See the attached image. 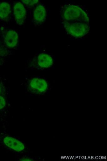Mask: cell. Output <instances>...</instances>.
Returning a JSON list of instances; mask_svg holds the SVG:
<instances>
[{"instance_id":"1","label":"cell","mask_w":107,"mask_h":161,"mask_svg":"<svg viewBox=\"0 0 107 161\" xmlns=\"http://www.w3.org/2000/svg\"><path fill=\"white\" fill-rule=\"evenodd\" d=\"M59 14L61 22H79L90 24L88 13L78 4H64L60 8Z\"/></svg>"},{"instance_id":"2","label":"cell","mask_w":107,"mask_h":161,"mask_svg":"<svg viewBox=\"0 0 107 161\" xmlns=\"http://www.w3.org/2000/svg\"><path fill=\"white\" fill-rule=\"evenodd\" d=\"M63 29L69 36L76 38H81L90 32V24L79 22H62Z\"/></svg>"},{"instance_id":"3","label":"cell","mask_w":107,"mask_h":161,"mask_svg":"<svg viewBox=\"0 0 107 161\" xmlns=\"http://www.w3.org/2000/svg\"><path fill=\"white\" fill-rule=\"evenodd\" d=\"M0 39L8 49H14L18 47L19 38L18 31L8 27L0 26Z\"/></svg>"},{"instance_id":"4","label":"cell","mask_w":107,"mask_h":161,"mask_svg":"<svg viewBox=\"0 0 107 161\" xmlns=\"http://www.w3.org/2000/svg\"><path fill=\"white\" fill-rule=\"evenodd\" d=\"M54 59L50 55L46 53H41L31 59L27 68L38 70H43L51 68L54 64Z\"/></svg>"},{"instance_id":"5","label":"cell","mask_w":107,"mask_h":161,"mask_svg":"<svg viewBox=\"0 0 107 161\" xmlns=\"http://www.w3.org/2000/svg\"><path fill=\"white\" fill-rule=\"evenodd\" d=\"M28 89L33 93L37 95L44 94L49 89V85L47 80L40 78L34 77L29 80Z\"/></svg>"},{"instance_id":"6","label":"cell","mask_w":107,"mask_h":161,"mask_svg":"<svg viewBox=\"0 0 107 161\" xmlns=\"http://www.w3.org/2000/svg\"><path fill=\"white\" fill-rule=\"evenodd\" d=\"M12 4L13 19L18 25H24L27 18L26 8L21 1H13Z\"/></svg>"},{"instance_id":"7","label":"cell","mask_w":107,"mask_h":161,"mask_svg":"<svg viewBox=\"0 0 107 161\" xmlns=\"http://www.w3.org/2000/svg\"><path fill=\"white\" fill-rule=\"evenodd\" d=\"M48 18V12L45 6L40 2L33 9L31 21L35 26H40L46 21Z\"/></svg>"},{"instance_id":"8","label":"cell","mask_w":107,"mask_h":161,"mask_svg":"<svg viewBox=\"0 0 107 161\" xmlns=\"http://www.w3.org/2000/svg\"><path fill=\"white\" fill-rule=\"evenodd\" d=\"M4 145L9 149L17 152L24 151L25 146L21 141L14 137L5 136L2 138Z\"/></svg>"},{"instance_id":"9","label":"cell","mask_w":107,"mask_h":161,"mask_svg":"<svg viewBox=\"0 0 107 161\" xmlns=\"http://www.w3.org/2000/svg\"><path fill=\"white\" fill-rule=\"evenodd\" d=\"M13 19L12 4L8 1L0 2V20L5 23L10 24Z\"/></svg>"},{"instance_id":"10","label":"cell","mask_w":107,"mask_h":161,"mask_svg":"<svg viewBox=\"0 0 107 161\" xmlns=\"http://www.w3.org/2000/svg\"><path fill=\"white\" fill-rule=\"evenodd\" d=\"M21 2L24 5L26 8L29 10H33L40 2L38 0H33V1L22 0Z\"/></svg>"},{"instance_id":"11","label":"cell","mask_w":107,"mask_h":161,"mask_svg":"<svg viewBox=\"0 0 107 161\" xmlns=\"http://www.w3.org/2000/svg\"><path fill=\"white\" fill-rule=\"evenodd\" d=\"M0 39V57L2 58L8 54V51Z\"/></svg>"},{"instance_id":"12","label":"cell","mask_w":107,"mask_h":161,"mask_svg":"<svg viewBox=\"0 0 107 161\" xmlns=\"http://www.w3.org/2000/svg\"><path fill=\"white\" fill-rule=\"evenodd\" d=\"M6 101L5 98L0 95V110L4 109L6 105Z\"/></svg>"},{"instance_id":"13","label":"cell","mask_w":107,"mask_h":161,"mask_svg":"<svg viewBox=\"0 0 107 161\" xmlns=\"http://www.w3.org/2000/svg\"><path fill=\"white\" fill-rule=\"evenodd\" d=\"M20 161H33V159L29 157H23L20 159Z\"/></svg>"},{"instance_id":"14","label":"cell","mask_w":107,"mask_h":161,"mask_svg":"<svg viewBox=\"0 0 107 161\" xmlns=\"http://www.w3.org/2000/svg\"><path fill=\"white\" fill-rule=\"evenodd\" d=\"M2 92V86L1 84H0V95H1Z\"/></svg>"},{"instance_id":"15","label":"cell","mask_w":107,"mask_h":161,"mask_svg":"<svg viewBox=\"0 0 107 161\" xmlns=\"http://www.w3.org/2000/svg\"><path fill=\"white\" fill-rule=\"evenodd\" d=\"M2 61H3V60L2 59V58L0 57V65H1L2 64Z\"/></svg>"}]
</instances>
